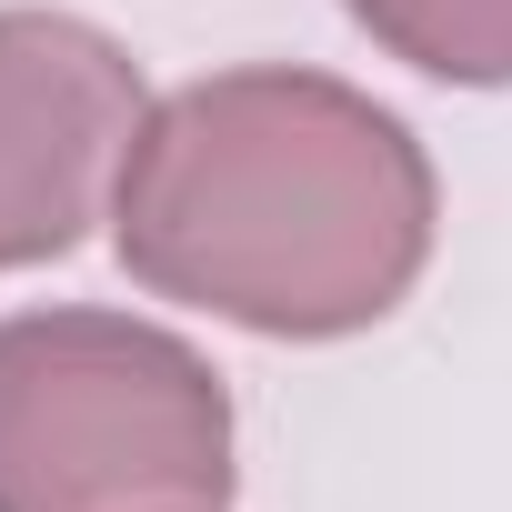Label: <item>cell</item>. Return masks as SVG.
<instances>
[{
	"instance_id": "obj_2",
	"label": "cell",
	"mask_w": 512,
	"mask_h": 512,
	"mask_svg": "<svg viewBox=\"0 0 512 512\" xmlns=\"http://www.w3.org/2000/svg\"><path fill=\"white\" fill-rule=\"evenodd\" d=\"M231 392L131 312L0 322V512H221Z\"/></svg>"
},
{
	"instance_id": "obj_1",
	"label": "cell",
	"mask_w": 512,
	"mask_h": 512,
	"mask_svg": "<svg viewBox=\"0 0 512 512\" xmlns=\"http://www.w3.org/2000/svg\"><path fill=\"white\" fill-rule=\"evenodd\" d=\"M111 231L161 302L272 342H342L432 262V161L352 81L221 71L141 121Z\"/></svg>"
},
{
	"instance_id": "obj_4",
	"label": "cell",
	"mask_w": 512,
	"mask_h": 512,
	"mask_svg": "<svg viewBox=\"0 0 512 512\" xmlns=\"http://www.w3.org/2000/svg\"><path fill=\"white\" fill-rule=\"evenodd\" d=\"M342 11L432 81H512V0H342Z\"/></svg>"
},
{
	"instance_id": "obj_3",
	"label": "cell",
	"mask_w": 512,
	"mask_h": 512,
	"mask_svg": "<svg viewBox=\"0 0 512 512\" xmlns=\"http://www.w3.org/2000/svg\"><path fill=\"white\" fill-rule=\"evenodd\" d=\"M141 71L71 11H0V272L71 251L141 141Z\"/></svg>"
}]
</instances>
